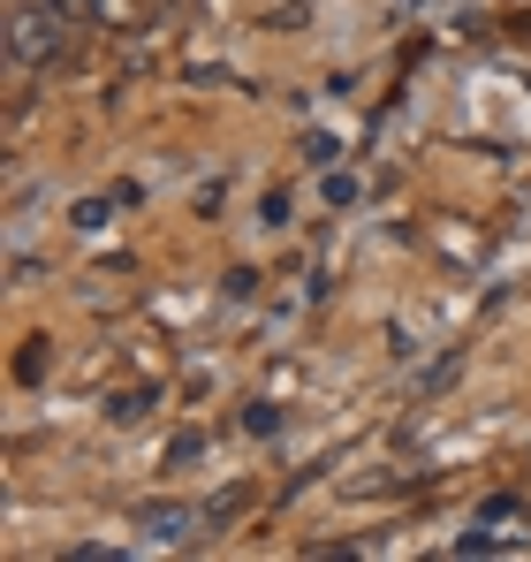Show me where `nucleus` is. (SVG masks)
<instances>
[{
	"label": "nucleus",
	"mask_w": 531,
	"mask_h": 562,
	"mask_svg": "<svg viewBox=\"0 0 531 562\" xmlns=\"http://www.w3.org/2000/svg\"><path fill=\"white\" fill-rule=\"evenodd\" d=\"M69 54V15L54 0H8V61L15 69H46Z\"/></svg>",
	"instance_id": "1"
},
{
	"label": "nucleus",
	"mask_w": 531,
	"mask_h": 562,
	"mask_svg": "<svg viewBox=\"0 0 531 562\" xmlns=\"http://www.w3.org/2000/svg\"><path fill=\"white\" fill-rule=\"evenodd\" d=\"M205 525V509H190V502H152L145 517H137V532L145 540H160V548H176V540H190Z\"/></svg>",
	"instance_id": "2"
},
{
	"label": "nucleus",
	"mask_w": 531,
	"mask_h": 562,
	"mask_svg": "<svg viewBox=\"0 0 531 562\" xmlns=\"http://www.w3.org/2000/svg\"><path fill=\"white\" fill-rule=\"evenodd\" d=\"M145 403H152V395H114V403H106V418H114V426H137V418H145Z\"/></svg>",
	"instance_id": "3"
},
{
	"label": "nucleus",
	"mask_w": 531,
	"mask_h": 562,
	"mask_svg": "<svg viewBox=\"0 0 531 562\" xmlns=\"http://www.w3.org/2000/svg\"><path fill=\"white\" fill-rule=\"evenodd\" d=\"M91 23H137V0H91Z\"/></svg>",
	"instance_id": "4"
}]
</instances>
